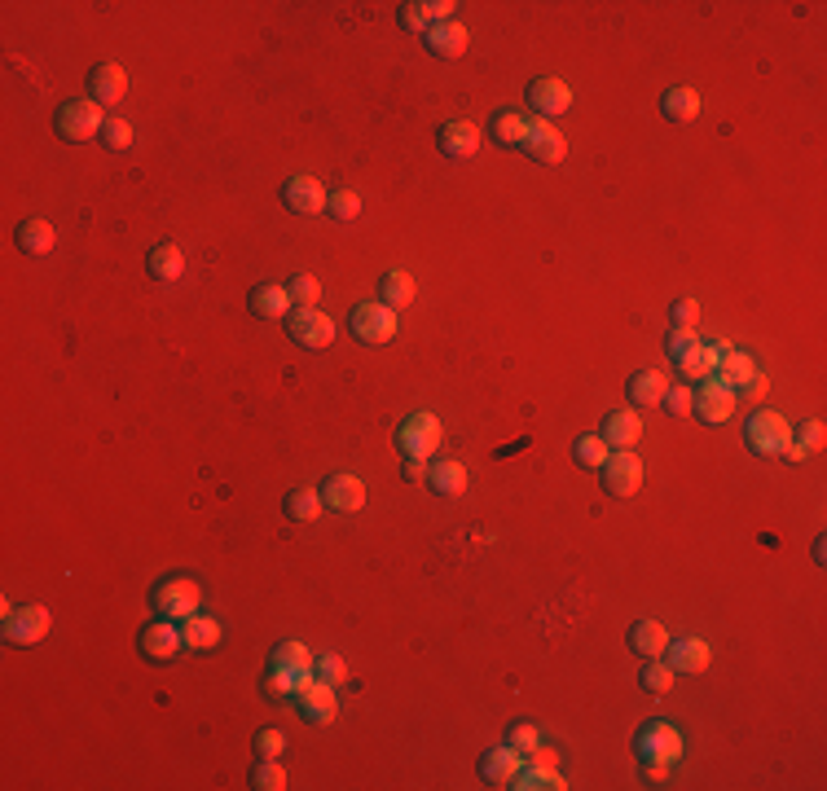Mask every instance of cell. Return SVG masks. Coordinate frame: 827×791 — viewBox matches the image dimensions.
Instances as JSON below:
<instances>
[{"instance_id":"cell-1","label":"cell","mask_w":827,"mask_h":791,"mask_svg":"<svg viewBox=\"0 0 827 791\" xmlns=\"http://www.w3.org/2000/svg\"><path fill=\"white\" fill-rule=\"evenodd\" d=\"M53 128H58L62 141H71V146H84V141L102 137L106 115H102V106H97L93 97H75V102H62V106H58V115H53Z\"/></svg>"},{"instance_id":"cell-2","label":"cell","mask_w":827,"mask_h":791,"mask_svg":"<svg viewBox=\"0 0 827 791\" xmlns=\"http://www.w3.org/2000/svg\"><path fill=\"white\" fill-rule=\"evenodd\" d=\"M348 330L357 343H366V348H383V343L396 339V330H401V321H396V308L379 304V299H370V304H357L348 317Z\"/></svg>"},{"instance_id":"cell-3","label":"cell","mask_w":827,"mask_h":791,"mask_svg":"<svg viewBox=\"0 0 827 791\" xmlns=\"http://www.w3.org/2000/svg\"><path fill=\"white\" fill-rule=\"evenodd\" d=\"M744 444L757 453V458H784V449L792 444V427L784 414L775 409H757L744 427Z\"/></svg>"},{"instance_id":"cell-4","label":"cell","mask_w":827,"mask_h":791,"mask_svg":"<svg viewBox=\"0 0 827 791\" xmlns=\"http://www.w3.org/2000/svg\"><path fill=\"white\" fill-rule=\"evenodd\" d=\"M198 603H203V589H198L190 576H168V581H159L150 589V607L159 611V616H168V620L194 616Z\"/></svg>"},{"instance_id":"cell-5","label":"cell","mask_w":827,"mask_h":791,"mask_svg":"<svg viewBox=\"0 0 827 791\" xmlns=\"http://www.w3.org/2000/svg\"><path fill=\"white\" fill-rule=\"evenodd\" d=\"M440 440H445V431H440L436 414H410L401 422V431H396V449H401L405 458H423V462L440 449Z\"/></svg>"},{"instance_id":"cell-6","label":"cell","mask_w":827,"mask_h":791,"mask_svg":"<svg viewBox=\"0 0 827 791\" xmlns=\"http://www.w3.org/2000/svg\"><path fill=\"white\" fill-rule=\"evenodd\" d=\"M286 334H291L300 348L322 352V348L335 343V321H330L322 308H291V317H286Z\"/></svg>"},{"instance_id":"cell-7","label":"cell","mask_w":827,"mask_h":791,"mask_svg":"<svg viewBox=\"0 0 827 791\" xmlns=\"http://www.w3.org/2000/svg\"><path fill=\"white\" fill-rule=\"evenodd\" d=\"M599 475L608 497H634L643 488V462H638L634 449H612V458L599 466Z\"/></svg>"},{"instance_id":"cell-8","label":"cell","mask_w":827,"mask_h":791,"mask_svg":"<svg viewBox=\"0 0 827 791\" xmlns=\"http://www.w3.org/2000/svg\"><path fill=\"white\" fill-rule=\"evenodd\" d=\"M137 651L146 655L150 664H172L176 655L185 651V638H181V625H172L168 616H159V620H150L146 629L137 633Z\"/></svg>"},{"instance_id":"cell-9","label":"cell","mask_w":827,"mask_h":791,"mask_svg":"<svg viewBox=\"0 0 827 791\" xmlns=\"http://www.w3.org/2000/svg\"><path fill=\"white\" fill-rule=\"evenodd\" d=\"M634 752H638V761L674 765L682 756V734H678V726H669V721H647V726L634 734Z\"/></svg>"},{"instance_id":"cell-10","label":"cell","mask_w":827,"mask_h":791,"mask_svg":"<svg viewBox=\"0 0 827 791\" xmlns=\"http://www.w3.org/2000/svg\"><path fill=\"white\" fill-rule=\"evenodd\" d=\"M533 163H546V167H555V163H564L568 159V141H564V132H559L550 119H528V137H524V146H520Z\"/></svg>"},{"instance_id":"cell-11","label":"cell","mask_w":827,"mask_h":791,"mask_svg":"<svg viewBox=\"0 0 827 791\" xmlns=\"http://www.w3.org/2000/svg\"><path fill=\"white\" fill-rule=\"evenodd\" d=\"M5 642L9 646H36L44 642V633H49V611L36 607V603H27V607H14L5 616Z\"/></svg>"},{"instance_id":"cell-12","label":"cell","mask_w":827,"mask_h":791,"mask_svg":"<svg viewBox=\"0 0 827 791\" xmlns=\"http://www.w3.org/2000/svg\"><path fill=\"white\" fill-rule=\"evenodd\" d=\"M528 106L537 110V119H550V124H555V115H568L572 88L564 80H555V75H542V80L528 84Z\"/></svg>"},{"instance_id":"cell-13","label":"cell","mask_w":827,"mask_h":791,"mask_svg":"<svg viewBox=\"0 0 827 791\" xmlns=\"http://www.w3.org/2000/svg\"><path fill=\"white\" fill-rule=\"evenodd\" d=\"M735 387H726L722 378H704L700 383V392H696V409H691V414H700L704 422H709V427H718V422H726L735 414Z\"/></svg>"},{"instance_id":"cell-14","label":"cell","mask_w":827,"mask_h":791,"mask_svg":"<svg viewBox=\"0 0 827 791\" xmlns=\"http://www.w3.org/2000/svg\"><path fill=\"white\" fill-rule=\"evenodd\" d=\"M317 493H322V501L330 510H339V515H357V510L366 506V484H361L357 475H344V471L330 475Z\"/></svg>"},{"instance_id":"cell-15","label":"cell","mask_w":827,"mask_h":791,"mask_svg":"<svg viewBox=\"0 0 827 791\" xmlns=\"http://www.w3.org/2000/svg\"><path fill=\"white\" fill-rule=\"evenodd\" d=\"M674 673H687V677H696V673H704L709 668V642L704 638H669V646H665V655H660Z\"/></svg>"},{"instance_id":"cell-16","label":"cell","mask_w":827,"mask_h":791,"mask_svg":"<svg viewBox=\"0 0 827 791\" xmlns=\"http://www.w3.org/2000/svg\"><path fill=\"white\" fill-rule=\"evenodd\" d=\"M326 189L322 181H313V176H291V181L282 185V203L286 211H295V216H317V211H326Z\"/></svg>"},{"instance_id":"cell-17","label":"cell","mask_w":827,"mask_h":791,"mask_svg":"<svg viewBox=\"0 0 827 791\" xmlns=\"http://www.w3.org/2000/svg\"><path fill=\"white\" fill-rule=\"evenodd\" d=\"M247 308H251V317H260V321H286L295 304H291V291H286L282 282H260V286H251Z\"/></svg>"},{"instance_id":"cell-18","label":"cell","mask_w":827,"mask_h":791,"mask_svg":"<svg viewBox=\"0 0 827 791\" xmlns=\"http://www.w3.org/2000/svg\"><path fill=\"white\" fill-rule=\"evenodd\" d=\"M295 699H300V717L313 721V726H326V721H335V712H339L335 686L322 682V677H313V682H308Z\"/></svg>"},{"instance_id":"cell-19","label":"cell","mask_w":827,"mask_h":791,"mask_svg":"<svg viewBox=\"0 0 827 791\" xmlns=\"http://www.w3.org/2000/svg\"><path fill=\"white\" fill-rule=\"evenodd\" d=\"M427 53H432V58H445V62H454V58H462V53H467V27H462L458 18H445V22H432V27H427Z\"/></svg>"},{"instance_id":"cell-20","label":"cell","mask_w":827,"mask_h":791,"mask_svg":"<svg viewBox=\"0 0 827 791\" xmlns=\"http://www.w3.org/2000/svg\"><path fill=\"white\" fill-rule=\"evenodd\" d=\"M88 93H93V102H97V106H119V102L128 97V75H124V66H115V62L93 66V71H88Z\"/></svg>"},{"instance_id":"cell-21","label":"cell","mask_w":827,"mask_h":791,"mask_svg":"<svg viewBox=\"0 0 827 791\" xmlns=\"http://www.w3.org/2000/svg\"><path fill=\"white\" fill-rule=\"evenodd\" d=\"M599 436L608 440V449H634V444L643 440V418H638V409H612V414L603 418Z\"/></svg>"},{"instance_id":"cell-22","label":"cell","mask_w":827,"mask_h":791,"mask_svg":"<svg viewBox=\"0 0 827 791\" xmlns=\"http://www.w3.org/2000/svg\"><path fill=\"white\" fill-rule=\"evenodd\" d=\"M436 141L449 159H471V154L480 150V128L471 124V119H454V124H445L436 132Z\"/></svg>"},{"instance_id":"cell-23","label":"cell","mask_w":827,"mask_h":791,"mask_svg":"<svg viewBox=\"0 0 827 791\" xmlns=\"http://www.w3.org/2000/svg\"><path fill=\"white\" fill-rule=\"evenodd\" d=\"M181 638H185V651H216L220 638H225V629H220L216 616L194 611V616L181 620Z\"/></svg>"},{"instance_id":"cell-24","label":"cell","mask_w":827,"mask_h":791,"mask_svg":"<svg viewBox=\"0 0 827 791\" xmlns=\"http://www.w3.org/2000/svg\"><path fill=\"white\" fill-rule=\"evenodd\" d=\"M515 770H520V752L506 743V748H493V752H484L480 756V778L489 787H511V778Z\"/></svg>"},{"instance_id":"cell-25","label":"cell","mask_w":827,"mask_h":791,"mask_svg":"<svg viewBox=\"0 0 827 791\" xmlns=\"http://www.w3.org/2000/svg\"><path fill=\"white\" fill-rule=\"evenodd\" d=\"M524 137H528V115H520V110H498V115L489 119V141H493V146L520 150Z\"/></svg>"},{"instance_id":"cell-26","label":"cell","mask_w":827,"mask_h":791,"mask_svg":"<svg viewBox=\"0 0 827 791\" xmlns=\"http://www.w3.org/2000/svg\"><path fill=\"white\" fill-rule=\"evenodd\" d=\"M669 646V629L660 620H634L630 625V651H638L643 660H660Z\"/></svg>"},{"instance_id":"cell-27","label":"cell","mask_w":827,"mask_h":791,"mask_svg":"<svg viewBox=\"0 0 827 791\" xmlns=\"http://www.w3.org/2000/svg\"><path fill=\"white\" fill-rule=\"evenodd\" d=\"M427 488H432L436 497H462L467 493V466L454 462V458L427 466Z\"/></svg>"},{"instance_id":"cell-28","label":"cell","mask_w":827,"mask_h":791,"mask_svg":"<svg viewBox=\"0 0 827 791\" xmlns=\"http://www.w3.org/2000/svg\"><path fill=\"white\" fill-rule=\"evenodd\" d=\"M146 269H150L154 282H181V277H185V255H181L176 242H159V247L146 255Z\"/></svg>"},{"instance_id":"cell-29","label":"cell","mask_w":827,"mask_h":791,"mask_svg":"<svg viewBox=\"0 0 827 791\" xmlns=\"http://www.w3.org/2000/svg\"><path fill=\"white\" fill-rule=\"evenodd\" d=\"M14 242H18V251L22 255H49L53 251V242H58V233H53L49 220H22L18 233H14Z\"/></svg>"},{"instance_id":"cell-30","label":"cell","mask_w":827,"mask_h":791,"mask_svg":"<svg viewBox=\"0 0 827 791\" xmlns=\"http://www.w3.org/2000/svg\"><path fill=\"white\" fill-rule=\"evenodd\" d=\"M313 668H282V664H269V682H264V695L273 699H286V695H300V690L313 682Z\"/></svg>"},{"instance_id":"cell-31","label":"cell","mask_w":827,"mask_h":791,"mask_svg":"<svg viewBox=\"0 0 827 791\" xmlns=\"http://www.w3.org/2000/svg\"><path fill=\"white\" fill-rule=\"evenodd\" d=\"M823 440H827V427H823L819 418L801 422V427L792 431V444L784 449V458H788V462H806L810 453H819V449H823Z\"/></svg>"},{"instance_id":"cell-32","label":"cell","mask_w":827,"mask_h":791,"mask_svg":"<svg viewBox=\"0 0 827 791\" xmlns=\"http://www.w3.org/2000/svg\"><path fill=\"white\" fill-rule=\"evenodd\" d=\"M660 110H665L669 124H691V119L700 115V93L696 88H669L665 97H660Z\"/></svg>"},{"instance_id":"cell-33","label":"cell","mask_w":827,"mask_h":791,"mask_svg":"<svg viewBox=\"0 0 827 791\" xmlns=\"http://www.w3.org/2000/svg\"><path fill=\"white\" fill-rule=\"evenodd\" d=\"M669 392V378L660 374V370H638L634 378H630V400L638 409H652V405H660V396Z\"/></svg>"},{"instance_id":"cell-34","label":"cell","mask_w":827,"mask_h":791,"mask_svg":"<svg viewBox=\"0 0 827 791\" xmlns=\"http://www.w3.org/2000/svg\"><path fill=\"white\" fill-rule=\"evenodd\" d=\"M379 304H388V308H410L414 304V277L410 273H401V269H392V273H383L379 277Z\"/></svg>"},{"instance_id":"cell-35","label":"cell","mask_w":827,"mask_h":791,"mask_svg":"<svg viewBox=\"0 0 827 791\" xmlns=\"http://www.w3.org/2000/svg\"><path fill=\"white\" fill-rule=\"evenodd\" d=\"M753 374H757V361H753L748 352H740V348L726 352L722 361H718V370H713V378H722V383H726V387H735V392H740V387H744Z\"/></svg>"},{"instance_id":"cell-36","label":"cell","mask_w":827,"mask_h":791,"mask_svg":"<svg viewBox=\"0 0 827 791\" xmlns=\"http://www.w3.org/2000/svg\"><path fill=\"white\" fill-rule=\"evenodd\" d=\"M282 510H286V519H295V523H313L326 510V501H322L317 488H291L286 501H282Z\"/></svg>"},{"instance_id":"cell-37","label":"cell","mask_w":827,"mask_h":791,"mask_svg":"<svg viewBox=\"0 0 827 791\" xmlns=\"http://www.w3.org/2000/svg\"><path fill=\"white\" fill-rule=\"evenodd\" d=\"M511 787H520V791H564L568 783L559 778V770H546V765H520L515 770V778H511Z\"/></svg>"},{"instance_id":"cell-38","label":"cell","mask_w":827,"mask_h":791,"mask_svg":"<svg viewBox=\"0 0 827 791\" xmlns=\"http://www.w3.org/2000/svg\"><path fill=\"white\" fill-rule=\"evenodd\" d=\"M718 361H722V352L713 348V343H700V348L691 352L687 361H678V374L687 378V383H704V378H713V370H718Z\"/></svg>"},{"instance_id":"cell-39","label":"cell","mask_w":827,"mask_h":791,"mask_svg":"<svg viewBox=\"0 0 827 791\" xmlns=\"http://www.w3.org/2000/svg\"><path fill=\"white\" fill-rule=\"evenodd\" d=\"M572 458H577V466H586V471H599V466L612 458V449H608V440L594 431V436H577V444H572Z\"/></svg>"},{"instance_id":"cell-40","label":"cell","mask_w":827,"mask_h":791,"mask_svg":"<svg viewBox=\"0 0 827 791\" xmlns=\"http://www.w3.org/2000/svg\"><path fill=\"white\" fill-rule=\"evenodd\" d=\"M674 677L678 673L665 660H647V668L638 673V686H643L647 695H669V690H674Z\"/></svg>"},{"instance_id":"cell-41","label":"cell","mask_w":827,"mask_h":791,"mask_svg":"<svg viewBox=\"0 0 827 791\" xmlns=\"http://www.w3.org/2000/svg\"><path fill=\"white\" fill-rule=\"evenodd\" d=\"M286 291H291L295 308H317V299H322V282H317L313 273H295L291 282H286Z\"/></svg>"},{"instance_id":"cell-42","label":"cell","mask_w":827,"mask_h":791,"mask_svg":"<svg viewBox=\"0 0 827 791\" xmlns=\"http://www.w3.org/2000/svg\"><path fill=\"white\" fill-rule=\"evenodd\" d=\"M326 211H330L335 220H344V225H348V220H357V216H361V194H357V189H335V194L326 198Z\"/></svg>"},{"instance_id":"cell-43","label":"cell","mask_w":827,"mask_h":791,"mask_svg":"<svg viewBox=\"0 0 827 791\" xmlns=\"http://www.w3.org/2000/svg\"><path fill=\"white\" fill-rule=\"evenodd\" d=\"M660 405H665V414H669V418H687L691 409H696V392H691L687 383H678V387L669 383V392L660 396Z\"/></svg>"},{"instance_id":"cell-44","label":"cell","mask_w":827,"mask_h":791,"mask_svg":"<svg viewBox=\"0 0 827 791\" xmlns=\"http://www.w3.org/2000/svg\"><path fill=\"white\" fill-rule=\"evenodd\" d=\"M251 787H256V791H282V787H286L282 765L269 761V756H260V765L251 770Z\"/></svg>"},{"instance_id":"cell-45","label":"cell","mask_w":827,"mask_h":791,"mask_svg":"<svg viewBox=\"0 0 827 791\" xmlns=\"http://www.w3.org/2000/svg\"><path fill=\"white\" fill-rule=\"evenodd\" d=\"M269 664H282V668H313V655H308L304 642H278Z\"/></svg>"},{"instance_id":"cell-46","label":"cell","mask_w":827,"mask_h":791,"mask_svg":"<svg viewBox=\"0 0 827 791\" xmlns=\"http://www.w3.org/2000/svg\"><path fill=\"white\" fill-rule=\"evenodd\" d=\"M700 348V339H696V330H669V339H665V352H669V361H687L691 352Z\"/></svg>"},{"instance_id":"cell-47","label":"cell","mask_w":827,"mask_h":791,"mask_svg":"<svg viewBox=\"0 0 827 791\" xmlns=\"http://www.w3.org/2000/svg\"><path fill=\"white\" fill-rule=\"evenodd\" d=\"M313 673L322 677V682H330V686H339L348 677V664L339 660L335 651H326V655H313Z\"/></svg>"},{"instance_id":"cell-48","label":"cell","mask_w":827,"mask_h":791,"mask_svg":"<svg viewBox=\"0 0 827 791\" xmlns=\"http://www.w3.org/2000/svg\"><path fill=\"white\" fill-rule=\"evenodd\" d=\"M669 326H674V330H696L700 326V304H696V299H674V308H669Z\"/></svg>"},{"instance_id":"cell-49","label":"cell","mask_w":827,"mask_h":791,"mask_svg":"<svg viewBox=\"0 0 827 791\" xmlns=\"http://www.w3.org/2000/svg\"><path fill=\"white\" fill-rule=\"evenodd\" d=\"M506 743H511V748L520 752V756H528V752L537 748V743H542V730H537V726H528V721H515L511 734H506Z\"/></svg>"},{"instance_id":"cell-50","label":"cell","mask_w":827,"mask_h":791,"mask_svg":"<svg viewBox=\"0 0 827 791\" xmlns=\"http://www.w3.org/2000/svg\"><path fill=\"white\" fill-rule=\"evenodd\" d=\"M102 146H106V150H128V146H132V128L124 124V119H106Z\"/></svg>"},{"instance_id":"cell-51","label":"cell","mask_w":827,"mask_h":791,"mask_svg":"<svg viewBox=\"0 0 827 791\" xmlns=\"http://www.w3.org/2000/svg\"><path fill=\"white\" fill-rule=\"evenodd\" d=\"M256 752H260V756H269V761H278V756L286 752V734H282L278 726L260 730V734H256Z\"/></svg>"},{"instance_id":"cell-52","label":"cell","mask_w":827,"mask_h":791,"mask_svg":"<svg viewBox=\"0 0 827 791\" xmlns=\"http://www.w3.org/2000/svg\"><path fill=\"white\" fill-rule=\"evenodd\" d=\"M401 27L414 31V36H427V27H432V22H427V14H423V5H418V0L401 5Z\"/></svg>"},{"instance_id":"cell-53","label":"cell","mask_w":827,"mask_h":791,"mask_svg":"<svg viewBox=\"0 0 827 791\" xmlns=\"http://www.w3.org/2000/svg\"><path fill=\"white\" fill-rule=\"evenodd\" d=\"M423 5V14H427V22H445V18H454V0H418Z\"/></svg>"},{"instance_id":"cell-54","label":"cell","mask_w":827,"mask_h":791,"mask_svg":"<svg viewBox=\"0 0 827 791\" xmlns=\"http://www.w3.org/2000/svg\"><path fill=\"white\" fill-rule=\"evenodd\" d=\"M643 783L647 787L669 783V761H643Z\"/></svg>"},{"instance_id":"cell-55","label":"cell","mask_w":827,"mask_h":791,"mask_svg":"<svg viewBox=\"0 0 827 791\" xmlns=\"http://www.w3.org/2000/svg\"><path fill=\"white\" fill-rule=\"evenodd\" d=\"M766 387H770V378H766V374H753V378H748V383L740 387V396L757 400V396H766Z\"/></svg>"},{"instance_id":"cell-56","label":"cell","mask_w":827,"mask_h":791,"mask_svg":"<svg viewBox=\"0 0 827 791\" xmlns=\"http://www.w3.org/2000/svg\"><path fill=\"white\" fill-rule=\"evenodd\" d=\"M528 756H533V765H546V770H555V761H559V756H555V752H550V748H546V743H537V748H533V752H528Z\"/></svg>"},{"instance_id":"cell-57","label":"cell","mask_w":827,"mask_h":791,"mask_svg":"<svg viewBox=\"0 0 827 791\" xmlns=\"http://www.w3.org/2000/svg\"><path fill=\"white\" fill-rule=\"evenodd\" d=\"M401 475L410 479V484H414V479H427V462H423V458H405V471H401Z\"/></svg>"}]
</instances>
